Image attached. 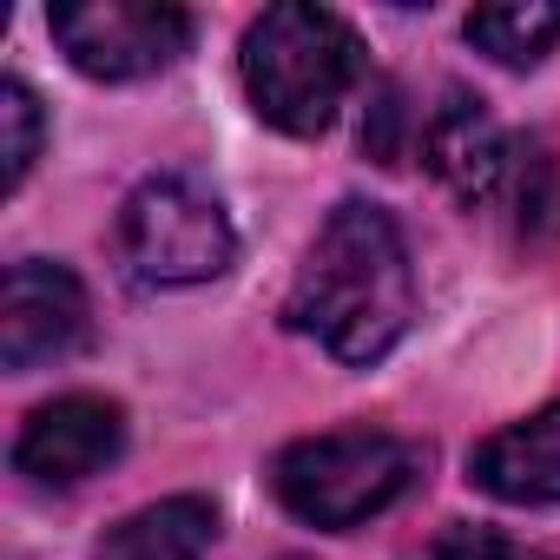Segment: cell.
<instances>
[{
    "instance_id": "obj_1",
    "label": "cell",
    "mask_w": 560,
    "mask_h": 560,
    "mask_svg": "<svg viewBox=\"0 0 560 560\" xmlns=\"http://www.w3.org/2000/svg\"><path fill=\"white\" fill-rule=\"evenodd\" d=\"M284 317H291V330H304L317 350H330L350 370H370L402 343V330L416 317V270H409V244L383 205L350 198L324 218V231L311 237V250L298 264Z\"/></svg>"
},
{
    "instance_id": "obj_2",
    "label": "cell",
    "mask_w": 560,
    "mask_h": 560,
    "mask_svg": "<svg viewBox=\"0 0 560 560\" xmlns=\"http://www.w3.org/2000/svg\"><path fill=\"white\" fill-rule=\"evenodd\" d=\"M237 73L264 126L291 139H317L363 73V40L350 34L343 14L284 0V8H264L244 27Z\"/></svg>"
},
{
    "instance_id": "obj_3",
    "label": "cell",
    "mask_w": 560,
    "mask_h": 560,
    "mask_svg": "<svg viewBox=\"0 0 560 560\" xmlns=\"http://www.w3.org/2000/svg\"><path fill=\"white\" fill-rule=\"evenodd\" d=\"M416 448L402 435L383 429H330V435H304L270 462V488L304 527L324 534H350L370 514L396 508L416 488Z\"/></svg>"
},
{
    "instance_id": "obj_4",
    "label": "cell",
    "mask_w": 560,
    "mask_h": 560,
    "mask_svg": "<svg viewBox=\"0 0 560 560\" xmlns=\"http://www.w3.org/2000/svg\"><path fill=\"white\" fill-rule=\"evenodd\" d=\"M119 270L139 291H191L231 270L237 237L224 205L191 185L185 172H159L145 185H132V198L119 205Z\"/></svg>"
},
{
    "instance_id": "obj_5",
    "label": "cell",
    "mask_w": 560,
    "mask_h": 560,
    "mask_svg": "<svg viewBox=\"0 0 560 560\" xmlns=\"http://www.w3.org/2000/svg\"><path fill=\"white\" fill-rule=\"evenodd\" d=\"M47 27H54V47L86 80H106V86L165 73L191 47V14L159 8V0H86V8H54Z\"/></svg>"
},
{
    "instance_id": "obj_6",
    "label": "cell",
    "mask_w": 560,
    "mask_h": 560,
    "mask_svg": "<svg viewBox=\"0 0 560 560\" xmlns=\"http://www.w3.org/2000/svg\"><path fill=\"white\" fill-rule=\"evenodd\" d=\"M119 448H126V409H119L113 396L73 389V396L40 402V409L21 422V435H14V468H21L27 481H40V488H80V481H93L100 468H113Z\"/></svg>"
},
{
    "instance_id": "obj_7",
    "label": "cell",
    "mask_w": 560,
    "mask_h": 560,
    "mask_svg": "<svg viewBox=\"0 0 560 560\" xmlns=\"http://www.w3.org/2000/svg\"><path fill=\"white\" fill-rule=\"evenodd\" d=\"M86 337V284L54 264V257H21L8 264V284H0V363L14 376L60 363L67 350H80Z\"/></svg>"
},
{
    "instance_id": "obj_8",
    "label": "cell",
    "mask_w": 560,
    "mask_h": 560,
    "mask_svg": "<svg viewBox=\"0 0 560 560\" xmlns=\"http://www.w3.org/2000/svg\"><path fill=\"white\" fill-rule=\"evenodd\" d=\"M468 481L508 508H560V402L468 448Z\"/></svg>"
},
{
    "instance_id": "obj_9",
    "label": "cell",
    "mask_w": 560,
    "mask_h": 560,
    "mask_svg": "<svg viewBox=\"0 0 560 560\" xmlns=\"http://www.w3.org/2000/svg\"><path fill=\"white\" fill-rule=\"evenodd\" d=\"M422 152L462 205H488L508 178V139L488 119V106L468 100V93H448V106H435V119L422 132Z\"/></svg>"
},
{
    "instance_id": "obj_10",
    "label": "cell",
    "mask_w": 560,
    "mask_h": 560,
    "mask_svg": "<svg viewBox=\"0 0 560 560\" xmlns=\"http://www.w3.org/2000/svg\"><path fill=\"white\" fill-rule=\"evenodd\" d=\"M211 540H218V508L205 494H165L113 521L93 560H205Z\"/></svg>"
},
{
    "instance_id": "obj_11",
    "label": "cell",
    "mask_w": 560,
    "mask_h": 560,
    "mask_svg": "<svg viewBox=\"0 0 560 560\" xmlns=\"http://www.w3.org/2000/svg\"><path fill=\"white\" fill-rule=\"evenodd\" d=\"M468 40L494 60V67H540L547 47L560 40V8L553 0H508V8H475L468 14Z\"/></svg>"
},
{
    "instance_id": "obj_12",
    "label": "cell",
    "mask_w": 560,
    "mask_h": 560,
    "mask_svg": "<svg viewBox=\"0 0 560 560\" xmlns=\"http://www.w3.org/2000/svg\"><path fill=\"white\" fill-rule=\"evenodd\" d=\"M40 132H47V119H40L34 86L21 73H8L0 80V191H21V178L40 159Z\"/></svg>"
},
{
    "instance_id": "obj_13",
    "label": "cell",
    "mask_w": 560,
    "mask_h": 560,
    "mask_svg": "<svg viewBox=\"0 0 560 560\" xmlns=\"http://www.w3.org/2000/svg\"><path fill=\"white\" fill-rule=\"evenodd\" d=\"M416 560H547V553H527V547H514L488 527H442Z\"/></svg>"
}]
</instances>
